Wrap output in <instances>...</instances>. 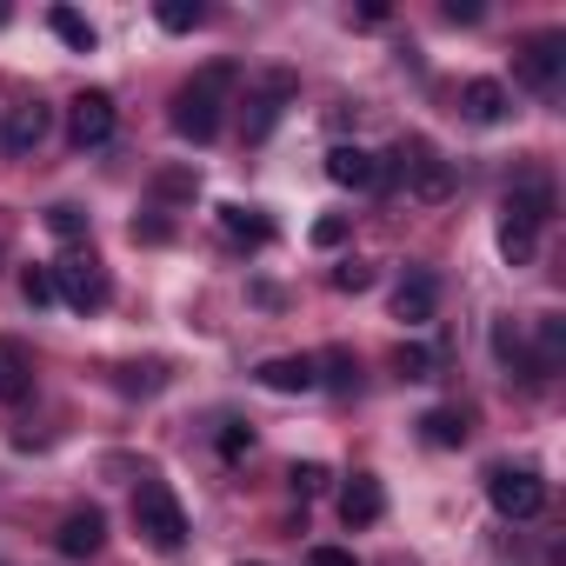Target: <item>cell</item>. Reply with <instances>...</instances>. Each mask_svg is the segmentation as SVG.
Listing matches in <instances>:
<instances>
[{
    "label": "cell",
    "instance_id": "obj_30",
    "mask_svg": "<svg viewBox=\"0 0 566 566\" xmlns=\"http://www.w3.org/2000/svg\"><path fill=\"white\" fill-rule=\"evenodd\" d=\"M247 453H253V427L227 420V427H220V460H247Z\"/></svg>",
    "mask_w": 566,
    "mask_h": 566
},
{
    "label": "cell",
    "instance_id": "obj_29",
    "mask_svg": "<svg viewBox=\"0 0 566 566\" xmlns=\"http://www.w3.org/2000/svg\"><path fill=\"white\" fill-rule=\"evenodd\" d=\"M21 301H28V307H54V273H48V266H28V273H21Z\"/></svg>",
    "mask_w": 566,
    "mask_h": 566
},
{
    "label": "cell",
    "instance_id": "obj_18",
    "mask_svg": "<svg viewBox=\"0 0 566 566\" xmlns=\"http://www.w3.org/2000/svg\"><path fill=\"white\" fill-rule=\"evenodd\" d=\"M220 233H227V240H247V247H266V240H273V220H266L260 207L227 200V207H220Z\"/></svg>",
    "mask_w": 566,
    "mask_h": 566
},
{
    "label": "cell",
    "instance_id": "obj_9",
    "mask_svg": "<svg viewBox=\"0 0 566 566\" xmlns=\"http://www.w3.org/2000/svg\"><path fill=\"white\" fill-rule=\"evenodd\" d=\"M67 140L87 154V147H107L114 140V101L107 94H81L74 114H67Z\"/></svg>",
    "mask_w": 566,
    "mask_h": 566
},
{
    "label": "cell",
    "instance_id": "obj_17",
    "mask_svg": "<svg viewBox=\"0 0 566 566\" xmlns=\"http://www.w3.org/2000/svg\"><path fill=\"white\" fill-rule=\"evenodd\" d=\"M34 394V360L21 340H0V400H28Z\"/></svg>",
    "mask_w": 566,
    "mask_h": 566
},
{
    "label": "cell",
    "instance_id": "obj_12",
    "mask_svg": "<svg viewBox=\"0 0 566 566\" xmlns=\"http://www.w3.org/2000/svg\"><path fill=\"white\" fill-rule=\"evenodd\" d=\"M260 387H266V394H314V387H321L314 354H280V360H260Z\"/></svg>",
    "mask_w": 566,
    "mask_h": 566
},
{
    "label": "cell",
    "instance_id": "obj_19",
    "mask_svg": "<svg viewBox=\"0 0 566 566\" xmlns=\"http://www.w3.org/2000/svg\"><path fill=\"white\" fill-rule=\"evenodd\" d=\"M314 374H321V387H334V394H360V360H354L347 347L314 354Z\"/></svg>",
    "mask_w": 566,
    "mask_h": 566
},
{
    "label": "cell",
    "instance_id": "obj_2",
    "mask_svg": "<svg viewBox=\"0 0 566 566\" xmlns=\"http://www.w3.org/2000/svg\"><path fill=\"white\" fill-rule=\"evenodd\" d=\"M380 167H387V187H394V180H407V193H413V200H427V207H440V200L453 193V160H447L427 134H407Z\"/></svg>",
    "mask_w": 566,
    "mask_h": 566
},
{
    "label": "cell",
    "instance_id": "obj_20",
    "mask_svg": "<svg viewBox=\"0 0 566 566\" xmlns=\"http://www.w3.org/2000/svg\"><path fill=\"white\" fill-rule=\"evenodd\" d=\"M420 433H427V447H467V433H473V427H467V413H460V407H433V413L420 420Z\"/></svg>",
    "mask_w": 566,
    "mask_h": 566
},
{
    "label": "cell",
    "instance_id": "obj_33",
    "mask_svg": "<svg viewBox=\"0 0 566 566\" xmlns=\"http://www.w3.org/2000/svg\"><path fill=\"white\" fill-rule=\"evenodd\" d=\"M193 187H200L193 174H160V193H193Z\"/></svg>",
    "mask_w": 566,
    "mask_h": 566
},
{
    "label": "cell",
    "instance_id": "obj_16",
    "mask_svg": "<svg viewBox=\"0 0 566 566\" xmlns=\"http://www.w3.org/2000/svg\"><path fill=\"white\" fill-rule=\"evenodd\" d=\"M460 114H467L473 127L506 120V87H500V81H467V87H460Z\"/></svg>",
    "mask_w": 566,
    "mask_h": 566
},
{
    "label": "cell",
    "instance_id": "obj_13",
    "mask_svg": "<svg viewBox=\"0 0 566 566\" xmlns=\"http://www.w3.org/2000/svg\"><path fill=\"white\" fill-rule=\"evenodd\" d=\"M101 539H107V520H101V506H81V513H67V520H61V533H54V546H61L67 559H94V553H101Z\"/></svg>",
    "mask_w": 566,
    "mask_h": 566
},
{
    "label": "cell",
    "instance_id": "obj_25",
    "mask_svg": "<svg viewBox=\"0 0 566 566\" xmlns=\"http://www.w3.org/2000/svg\"><path fill=\"white\" fill-rule=\"evenodd\" d=\"M48 28H54V34H61V41L74 48V54H94V28H87V21H81L74 8H54V14H48Z\"/></svg>",
    "mask_w": 566,
    "mask_h": 566
},
{
    "label": "cell",
    "instance_id": "obj_34",
    "mask_svg": "<svg viewBox=\"0 0 566 566\" xmlns=\"http://www.w3.org/2000/svg\"><path fill=\"white\" fill-rule=\"evenodd\" d=\"M447 21H480V0H447Z\"/></svg>",
    "mask_w": 566,
    "mask_h": 566
},
{
    "label": "cell",
    "instance_id": "obj_7",
    "mask_svg": "<svg viewBox=\"0 0 566 566\" xmlns=\"http://www.w3.org/2000/svg\"><path fill=\"white\" fill-rule=\"evenodd\" d=\"M513 74H520V87L553 94V87H559V74H566V41H559V34H533V41L513 54Z\"/></svg>",
    "mask_w": 566,
    "mask_h": 566
},
{
    "label": "cell",
    "instance_id": "obj_10",
    "mask_svg": "<svg viewBox=\"0 0 566 566\" xmlns=\"http://www.w3.org/2000/svg\"><path fill=\"white\" fill-rule=\"evenodd\" d=\"M506 220H520V227H546V213H553V180L546 174H520L513 180V193H506V207H500Z\"/></svg>",
    "mask_w": 566,
    "mask_h": 566
},
{
    "label": "cell",
    "instance_id": "obj_5",
    "mask_svg": "<svg viewBox=\"0 0 566 566\" xmlns=\"http://www.w3.org/2000/svg\"><path fill=\"white\" fill-rule=\"evenodd\" d=\"M294 101H301V81H294L287 67L260 74V81L247 87V107H240V134H247V140H266V134L280 127V114H287Z\"/></svg>",
    "mask_w": 566,
    "mask_h": 566
},
{
    "label": "cell",
    "instance_id": "obj_11",
    "mask_svg": "<svg viewBox=\"0 0 566 566\" xmlns=\"http://www.w3.org/2000/svg\"><path fill=\"white\" fill-rule=\"evenodd\" d=\"M48 134H54V114L41 101H28V107H14L8 120H0V147H8V154H34Z\"/></svg>",
    "mask_w": 566,
    "mask_h": 566
},
{
    "label": "cell",
    "instance_id": "obj_6",
    "mask_svg": "<svg viewBox=\"0 0 566 566\" xmlns=\"http://www.w3.org/2000/svg\"><path fill=\"white\" fill-rule=\"evenodd\" d=\"M486 500H493L500 520H533L546 506V480L533 467H493L486 473Z\"/></svg>",
    "mask_w": 566,
    "mask_h": 566
},
{
    "label": "cell",
    "instance_id": "obj_28",
    "mask_svg": "<svg viewBox=\"0 0 566 566\" xmlns=\"http://www.w3.org/2000/svg\"><path fill=\"white\" fill-rule=\"evenodd\" d=\"M48 233H54V240H81V233H87V213L61 200V207H48Z\"/></svg>",
    "mask_w": 566,
    "mask_h": 566
},
{
    "label": "cell",
    "instance_id": "obj_32",
    "mask_svg": "<svg viewBox=\"0 0 566 566\" xmlns=\"http://www.w3.org/2000/svg\"><path fill=\"white\" fill-rule=\"evenodd\" d=\"M307 566H354V553H340V546H314Z\"/></svg>",
    "mask_w": 566,
    "mask_h": 566
},
{
    "label": "cell",
    "instance_id": "obj_22",
    "mask_svg": "<svg viewBox=\"0 0 566 566\" xmlns=\"http://www.w3.org/2000/svg\"><path fill=\"white\" fill-rule=\"evenodd\" d=\"M533 340H539V354H533V367H539V380L559 367V354H566V321L559 314H546L539 327H533Z\"/></svg>",
    "mask_w": 566,
    "mask_h": 566
},
{
    "label": "cell",
    "instance_id": "obj_26",
    "mask_svg": "<svg viewBox=\"0 0 566 566\" xmlns=\"http://www.w3.org/2000/svg\"><path fill=\"white\" fill-rule=\"evenodd\" d=\"M327 480H334V473H327L321 460H294V467H287V486H294V500H321V493H327Z\"/></svg>",
    "mask_w": 566,
    "mask_h": 566
},
{
    "label": "cell",
    "instance_id": "obj_8",
    "mask_svg": "<svg viewBox=\"0 0 566 566\" xmlns=\"http://www.w3.org/2000/svg\"><path fill=\"white\" fill-rule=\"evenodd\" d=\"M327 180H334V187H354V193H380V187H387V167H380V154H367V147H334V154H327Z\"/></svg>",
    "mask_w": 566,
    "mask_h": 566
},
{
    "label": "cell",
    "instance_id": "obj_4",
    "mask_svg": "<svg viewBox=\"0 0 566 566\" xmlns=\"http://www.w3.org/2000/svg\"><path fill=\"white\" fill-rule=\"evenodd\" d=\"M48 273H54V301H67L74 314H101V307L114 301V287H107V266H101L94 253H61Z\"/></svg>",
    "mask_w": 566,
    "mask_h": 566
},
{
    "label": "cell",
    "instance_id": "obj_27",
    "mask_svg": "<svg viewBox=\"0 0 566 566\" xmlns=\"http://www.w3.org/2000/svg\"><path fill=\"white\" fill-rule=\"evenodd\" d=\"M374 287V266L367 260H340L334 266V294H367Z\"/></svg>",
    "mask_w": 566,
    "mask_h": 566
},
{
    "label": "cell",
    "instance_id": "obj_3",
    "mask_svg": "<svg viewBox=\"0 0 566 566\" xmlns=\"http://www.w3.org/2000/svg\"><path fill=\"white\" fill-rule=\"evenodd\" d=\"M134 526H140L147 546L180 553V546H187V506H180V493H174L167 480H140V486H134Z\"/></svg>",
    "mask_w": 566,
    "mask_h": 566
},
{
    "label": "cell",
    "instance_id": "obj_15",
    "mask_svg": "<svg viewBox=\"0 0 566 566\" xmlns=\"http://www.w3.org/2000/svg\"><path fill=\"white\" fill-rule=\"evenodd\" d=\"M380 513H387L380 480H374V473H354V480H347V493H340V520H347V526H374Z\"/></svg>",
    "mask_w": 566,
    "mask_h": 566
},
{
    "label": "cell",
    "instance_id": "obj_1",
    "mask_svg": "<svg viewBox=\"0 0 566 566\" xmlns=\"http://www.w3.org/2000/svg\"><path fill=\"white\" fill-rule=\"evenodd\" d=\"M233 81H240L233 61H207V67L174 94V134L193 140V147H207V140L220 134V120H227V94H233Z\"/></svg>",
    "mask_w": 566,
    "mask_h": 566
},
{
    "label": "cell",
    "instance_id": "obj_24",
    "mask_svg": "<svg viewBox=\"0 0 566 566\" xmlns=\"http://www.w3.org/2000/svg\"><path fill=\"white\" fill-rule=\"evenodd\" d=\"M433 367H440L433 347H420V340H400V347H394V374H400V380H433Z\"/></svg>",
    "mask_w": 566,
    "mask_h": 566
},
{
    "label": "cell",
    "instance_id": "obj_23",
    "mask_svg": "<svg viewBox=\"0 0 566 566\" xmlns=\"http://www.w3.org/2000/svg\"><path fill=\"white\" fill-rule=\"evenodd\" d=\"M154 21H160L167 34H193V28L207 21V8H200V0H160V8H154Z\"/></svg>",
    "mask_w": 566,
    "mask_h": 566
},
{
    "label": "cell",
    "instance_id": "obj_21",
    "mask_svg": "<svg viewBox=\"0 0 566 566\" xmlns=\"http://www.w3.org/2000/svg\"><path fill=\"white\" fill-rule=\"evenodd\" d=\"M500 253H506V266H533V253H539V233L500 213Z\"/></svg>",
    "mask_w": 566,
    "mask_h": 566
},
{
    "label": "cell",
    "instance_id": "obj_31",
    "mask_svg": "<svg viewBox=\"0 0 566 566\" xmlns=\"http://www.w3.org/2000/svg\"><path fill=\"white\" fill-rule=\"evenodd\" d=\"M340 240H347V220H340V213L314 220V247H340Z\"/></svg>",
    "mask_w": 566,
    "mask_h": 566
},
{
    "label": "cell",
    "instance_id": "obj_14",
    "mask_svg": "<svg viewBox=\"0 0 566 566\" xmlns=\"http://www.w3.org/2000/svg\"><path fill=\"white\" fill-rule=\"evenodd\" d=\"M433 307H440V280H433V273H407V280H400V294H394V321L427 327Z\"/></svg>",
    "mask_w": 566,
    "mask_h": 566
}]
</instances>
